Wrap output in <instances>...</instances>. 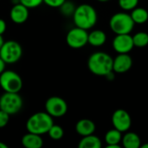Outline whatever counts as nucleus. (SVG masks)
<instances>
[{"label":"nucleus","instance_id":"f257e3e1","mask_svg":"<svg viewBox=\"0 0 148 148\" xmlns=\"http://www.w3.org/2000/svg\"><path fill=\"white\" fill-rule=\"evenodd\" d=\"M114 59L105 52H95L92 54L88 62V67L91 73L100 76H107L113 70Z\"/></svg>","mask_w":148,"mask_h":148},{"label":"nucleus","instance_id":"f03ea898","mask_svg":"<svg viewBox=\"0 0 148 148\" xmlns=\"http://www.w3.org/2000/svg\"><path fill=\"white\" fill-rule=\"evenodd\" d=\"M73 20L76 27L89 29L97 22V12L90 4L83 3L75 8L73 14Z\"/></svg>","mask_w":148,"mask_h":148},{"label":"nucleus","instance_id":"7ed1b4c3","mask_svg":"<svg viewBox=\"0 0 148 148\" xmlns=\"http://www.w3.org/2000/svg\"><path fill=\"white\" fill-rule=\"evenodd\" d=\"M54 125L53 117L47 112H38L32 114L26 122V128L29 133L39 135L48 134L50 127Z\"/></svg>","mask_w":148,"mask_h":148},{"label":"nucleus","instance_id":"20e7f679","mask_svg":"<svg viewBox=\"0 0 148 148\" xmlns=\"http://www.w3.org/2000/svg\"><path fill=\"white\" fill-rule=\"evenodd\" d=\"M134 24L131 15L125 12H119L113 15L109 21L110 29L116 35L130 34Z\"/></svg>","mask_w":148,"mask_h":148},{"label":"nucleus","instance_id":"39448f33","mask_svg":"<svg viewBox=\"0 0 148 148\" xmlns=\"http://www.w3.org/2000/svg\"><path fill=\"white\" fill-rule=\"evenodd\" d=\"M0 86L4 92L18 93L23 88V80L16 72L4 70L0 75Z\"/></svg>","mask_w":148,"mask_h":148},{"label":"nucleus","instance_id":"423d86ee","mask_svg":"<svg viewBox=\"0 0 148 148\" xmlns=\"http://www.w3.org/2000/svg\"><path fill=\"white\" fill-rule=\"evenodd\" d=\"M23 108V99L18 93L5 92L0 97V109L10 115L17 114Z\"/></svg>","mask_w":148,"mask_h":148},{"label":"nucleus","instance_id":"0eeeda50","mask_svg":"<svg viewBox=\"0 0 148 148\" xmlns=\"http://www.w3.org/2000/svg\"><path fill=\"white\" fill-rule=\"evenodd\" d=\"M22 46L16 41L10 40L4 42L0 49V57L9 64L18 62L22 57Z\"/></svg>","mask_w":148,"mask_h":148},{"label":"nucleus","instance_id":"6e6552de","mask_svg":"<svg viewBox=\"0 0 148 148\" xmlns=\"http://www.w3.org/2000/svg\"><path fill=\"white\" fill-rule=\"evenodd\" d=\"M66 42L70 48L81 49L88 43V33L87 29L75 26L68 32Z\"/></svg>","mask_w":148,"mask_h":148},{"label":"nucleus","instance_id":"1a4fd4ad","mask_svg":"<svg viewBox=\"0 0 148 148\" xmlns=\"http://www.w3.org/2000/svg\"><path fill=\"white\" fill-rule=\"evenodd\" d=\"M46 112L52 117H62L68 111V105L65 100L58 96L49 97L45 102Z\"/></svg>","mask_w":148,"mask_h":148},{"label":"nucleus","instance_id":"9d476101","mask_svg":"<svg viewBox=\"0 0 148 148\" xmlns=\"http://www.w3.org/2000/svg\"><path fill=\"white\" fill-rule=\"evenodd\" d=\"M112 123L114 128L121 133L127 132L132 125V119L128 112L124 109H117L112 115Z\"/></svg>","mask_w":148,"mask_h":148},{"label":"nucleus","instance_id":"9b49d317","mask_svg":"<svg viewBox=\"0 0 148 148\" xmlns=\"http://www.w3.org/2000/svg\"><path fill=\"white\" fill-rule=\"evenodd\" d=\"M134 47L133 36L130 34L116 35L113 41V48L118 54L129 53Z\"/></svg>","mask_w":148,"mask_h":148},{"label":"nucleus","instance_id":"f8f14e48","mask_svg":"<svg viewBox=\"0 0 148 148\" xmlns=\"http://www.w3.org/2000/svg\"><path fill=\"white\" fill-rule=\"evenodd\" d=\"M132 65L133 60L132 57L128 55V53L119 54L114 59L113 70L114 72L118 74H124L131 69Z\"/></svg>","mask_w":148,"mask_h":148},{"label":"nucleus","instance_id":"ddd939ff","mask_svg":"<svg viewBox=\"0 0 148 148\" xmlns=\"http://www.w3.org/2000/svg\"><path fill=\"white\" fill-rule=\"evenodd\" d=\"M10 17L13 23L22 24L25 23L29 17V8L18 2V3H16L10 9Z\"/></svg>","mask_w":148,"mask_h":148},{"label":"nucleus","instance_id":"4468645a","mask_svg":"<svg viewBox=\"0 0 148 148\" xmlns=\"http://www.w3.org/2000/svg\"><path fill=\"white\" fill-rule=\"evenodd\" d=\"M75 131L79 135L82 137L93 134L95 131V124L91 120L82 119L77 121L75 125Z\"/></svg>","mask_w":148,"mask_h":148},{"label":"nucleus","instance_id":"2eb2a0df","mask_svg":"<svg viewBox=\"0 0 148 148\" xmlns=\"http://www.w3.org/2000/svg\"><path fill=\"white\" fill-rule=\"evenodd\" d=\"M22 144L25 148H41L43 145V140L41 135L28 132L23 136Z\"/></svg>","mask_w":148,"mask_h":148},{"label":"nucleus","instance_id":"dca6fc26","mask_svg":"<svg viewBox=\"0 0 148 148\" xmlns=\"http://www.w3.org/2000/svg\"><path fill=\"white\" fill-rule=\"evenodd\" d=\"M122 145L125 148H139L141 147L140 136L133 132H127L122 136Z\"/></svg>","mask_w":148,"mask_h":148},{"label":"nucleus","instance_id":"f3484780","mask_svg":"<svg viewBox=\"0 0 148 148\" xmlns=\"http://www.w3.org/2000/svg\"><path fill=\"white\" fill-rule=\"evenodd\" d=\"M107 40V35L103 30L96 29L88 33V43L94 47L102 46Z\"/></svg>","mask_w":148,"mask_h":148},{"label":"nucleus","instance_id":"a211bd4d","mask_svg":"<svg viewBox=\"0 0 148 148\" xmlns=\"http://www.w3.org/2000/svg\"><path fill=\"white\" fill-rule=\"evenodd\" d=\"M79 148H101V140L93 134L83 136L82 139L80 140L78 144Z\"/></svg>","mask_w":148,"mask_h":148},{"label":"nucleus","instance_id":"6ab92c4d","mask_svg":"<svg viewBox=\"0 0 148 148\" xmlns=\"http://www.w3.org/2000/svg\"><path fill=\"white\" fill-rule=\"evenodd\" d=\"M134 23L143 24L148 20V11L144 8H134L130 14Z\"/></svg>","mask_w":148,"mask_h":148},{"label":"nucleus","instance_id":"aec40b11","mask_svg":"<svg viewBox=\"0 0 148 148\" xmlns=\"http://www.w3.org/2000/svg\"><path fill=\"white\" fill-rule=\"evenodd\" d=\"M122 140V133L116 128L107 132L105 135V141L107 145H120Z\"/></svg>","mask_w":148,"mask_h":148},{"label":"nucleus","instance_id":"412c9836","mask_svg":"<svg viewBox=\"0 0 148 148\" xmlns=\"http://www.w3.org/2000/svg\"><path fill=\"white\" fill-rule=\"evenodd\" d=\"M134 47L143 48L148 45V34L147 32H138L133 36Z\"/></svg>","mask_w":148,"mask_h":148},{"label":"nucleus","instance_id":"4be33fe9","mask_svg":"<svg viewBox=\"0 0 148 148\" xmlns=\"http://www.w3.org/2000/svg\"><path fill=\"white\" fill-rule=\"evenodd\" d=\"M48 134L49 135V137L52 139V140H60L63 137V134H64V131L62 129V127L59 125H53L50 129L49 130L48 132Z\"/></svg>","mask_w":148,"mask_h":148},{"label":"nucleus","instance_id":"5701e85b","mask_svg":"<svg viewBox=\"0 0 148 148\" xmlns=\"http://www.w3.org/2000/svg\"><path fill=\"white\" fill-rule=\"evenodd\" d=\"M139 0H119L120 7L124 10H133L137 7Z\"/></svg>","mask_w":148,"mask_h":148},{"label":"nucleus","instance_id":"b1692460","mask_svg":"<svg viewBox=\"0 0 148 148\" xmlns=\"http://www.w3.org/2000/svg\"><path fill=\"white\" fill-rule=\"evenodd\" d=\"M61 8V11L63 15L65 16H70L74 14V11L75 10L74 4L71 2H67L65 1L64 3L60 7Z\"/></svg>","mask_w":148,"mask_h":148},{"label":"nucleus","instance_id":"393cba45","mask_svg":"<svg viewBox=\"0 0 148 148\" xmlns=\"http://www.w3.org/2000/svg\"><path fill=\"white\" fill-rule=\"evenodd\" d=\"M19 3L25 5L27 8H36L43 3V0H19Z\"/></svg>","mask_w":148,"mask_h":148},{"label":"nucleus","instance_id":"a878e982","mask_svg":"<svg viewBox=\"0 0 148 148\" xmlns=\"http://www.w3.org/2000/svg\"><path fill=\"white\" fill-rule=\"evenodd\" d=\"M10 121V114L0 109V128L4 127Z\"/></svg>","mask_w":148,"mask_h":148},{"label":"nucleus","instance_id":"bb28decb","mask_svg":"<svg viewBox=\"0 0 148 148\" xmlns=\"http://www.w3.org/2000/svg\"><path fill=\"white\" fill-rule=\"evenodd\" d=\"M66 0H43V3L52 8H60Z\"/></svg>","mask_w":148,"mask_h":148},{"label":"nucleus","instance_id":"cd10ccee","mask_svg":"<svg viewBox=\"0 0 148 148\" xmlns=\"http://www.w3.org/2000/svg\"><path fill=\"white\" fill-rule=\"evenodd\" d=\"M6 30V23L3 19L0 18V35H3Z\"/></svg>","mask_w":148,"mask_h":148},{"label":"nucleus","instance_id":"c85d7f7f","mask_svg":"<svg viewBox=\"0 0 148 148\" xmlns=\"http://www.w3.org/2000/svg\"><path fill=\"white\" fill-rule=\"evenodd\" d=\"M5 65H6V62L0 57V75L5 70Z\"/></svg>","mask_w":148,"mask_h":148},{"label":"nucleus","instance_id":"c756f323","mask_svg":"<svg viewBox=\"0 0 148 148\" xmlns=\"http://www.w3.org/2000/svg\"><path fill=\"white\" fill-rule=\"evenodd\" d=\"M120 145H107L106 148H120Z\"/></svg>","mask_w":148,"mask_h":148},{"label":"nucleus","instance_id":"7c9ffc66","mask_svg":"<svg viewBox=\"0 0 148 148\" xmlns=\"http://www.w3.org/2000/svg\"><path fill=\"white\" fill-rule=\"evenodd\" d=\"M0 148H8V146H7L5 143L0 141Z\"/></svg>","mask_w":148,"mask_h":148},{"label":"nucleus","instance_id":"2f4dec72","mask_svg":"<svg viewBox=\"0 0 148 148\" xmlns=\"http://www.w3.org/2000/svg\"><path fill=\"white\" fill-rule=\"evenodd\" d=\"M3 42H4V41H3V37H2V35H0V49H1V47H2V45L3 44Z\"/></svg>","mask_w":148,"mask_h":148},{"label":"nucleus","instance_id":"473e14b6","mask_svg":"<svg viewBox=\"0 0 148 148\" xmlns=\"http://www.w3.org/2000/svg\"><path fill=\"white\" fill-rule=\"evenodd\" d=\"M141 147H142V148H148V143H146V144H143V145H141Z\"/></svg>","mask_w":148,"mask_h":148},{"label":"nucleus","instance_id":"72a5a7b5","mask_svg":"<svg viewBox=\"0 0 148 148\" xmlns=\"http://www.w3.org/2000/svg\"><path fill=\"white\" fill-rule=\"evenodd\" d=\"M100 2H107V1H109V0H98Z\"/></svg>","mask_w":148,"mask_h":148}]
</instances>
